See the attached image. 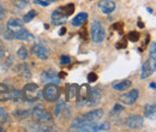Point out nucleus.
I'll return each mask as SVG.
<instances>
[{
  "instance_id": "f257e3e1",
  "label": "nucleus",
  "mask_w": 156,
  "mask_h": 132,
  "mask_svg": "<svg viewBox=\"0 0 156 132\" xmlns=\"http://www.w3.org/2000/svg\"><path fill=\"white\" fill-rule=\"evenodd\" d=\"M4 33H6L4 37L7 38V40L17 38V40H23L25 42L34 40V36L23 27L22 20L17 18L9 19V22L6 24V29H5Z\"/></svg>"
},
{
  "instance_id": "f03ea898",
  "label": "nucleus",
  "mask_w": 156,
  "mask_h": 132,
  "mask_svg": "<svg viewBox=\"0 0 156 132\" xmlns=\"http://www.w3.org/2000/svg\"><path fill=\"white\" fill-rule=\"evenodd\" d=\"M103 116V111L102 109H94L88 113L83 114L77 119L73 120L72 123V130L75 131H93V127L95 126V123L100 120Z\"/></svg>"
},
{
  "instance_id": "7ed1b4c3",
  "label": "nucleus",
  "mask_w": 156,
  "mask_h": 132,
  "mask_svg": "<svg viewBox=\"0 0 156 132\" xmlns=\"http://www.w3.org/2000/svg\"><path fill=\"white\" fill-rule=\"evenodd\" d=\"M22 96L24 100H27L29 102H34V101L41 98V91L39 89V85L35 83L25 84L23 87V90H22Z\"/></svg>"
},
{
  "instance_id": "20e7f679",
  "label": "nucleus",
  "mask_w": 156,
  "mask_h": 132,
  "mask_svg": "<svg viewBox=\"0 0 156 132\" xmlns=\"http://www.w3.org/2000/svg\"><path fill=\"white\" fill-rule=\"evenodd\" d=\"M90 36L94 43H101L105 37H106V31H105V28L102 27V24L94 19L93 23H91V28H90Z\"/></svg>"
},
{
  "instance_id": "39448f33",
  "label": "nucleus",
  "mask_w": 156,
  "mask_h": 132,
  "mask_svg": "<svg viewBox=\"0 0 156 132\" xmlns=\"http://www.w3.org/2000/svg\"><path fill=\"white\" fill-rule=\"evenodd\" d=\"M43 97L46 101L48 102H53V101H57L59 98V96L61 94V90L58 87V84H54V83H48L44 88H43Z\"/></svg>"
},
{
  "instance_id": "423d86ee",
  "label": "nucleus",
  "mask_w": 156,
  "mask_h": 132,
  "mask_svg": "<svg viewBox=\"0 0 156 132\" xmlns=\"http://www.w3.org/2000/svg\"><path fill=\"white\" fill-rule=\"evenodd\" d=\"M67 17H69V16L64 12L62 7H59V9H57L55 11H53V12H52L51 20H52V23H53L54 25H62V24H65V23H66Z\"/></svg>"
},
{
  "instance_id": "0eeeda50",
  "label": "nucleus",
  "mask_w": 156,
  "mask_h": 132,
  "mask_svg": "<svg viewBox=\"0 0 156 132\" xmlns=\"http://www.w3.org/2000/svg\"><path fill=\"white\" fill-rule=\"evenodd\" d=\"M31 115L36 118L41 123H52V115L43 108H34L31 111Z\"/></svg>"
},
{
  "instance_id": "6e6552de",
  "label": "nucleus",
  "mask_w": 156,
  "mask_h": 132,
  "mask_svg": "<svg viewBox=\"0 0 156 132\" xmlns=\"http://www.w3.org/2000/svg\"><path fill=\"white\" fill-rule=\"evenodd\" d=\"M31 51L41 60H46V59H48V57H49V49L44 45H42V43H35L33 46Z\"/></svg>"
},
{
  "instance_id": "1a4fd4ad",
  "label": "nucleus",
  "mask_w": 156,
  "mask_h": 132,
  "mask_svg": "<svg viewBox=\"0 0 156 132\" xmlns=\"http://www.w3.org/2000/svg\"><path fill=\"white\" fill-rule=\"evenodd\" d=\"M41 79L43 83H54L58 84L60 82V78L58 77L57 72L54 70H46L41 73Z\"/></svg>"
},
{
  "instance_id": "9d476101",
  "label": "nucleus",
  "mask_w": 156,
  "mask_h": 132,
  "mask_svg": "<svg viewBox=\"0 0 156 132\" xmlns=\"http://www.w3.org/2000/svg\"><path fill=\"white\" fill-rule=\"evenodd\" d=\"M138 95H139L138 90H137V89H133V90L129 91L127 94H124L119 100H120V102H122L124 105L131 106V105H133L137 100H138Z\"/></svg>"
},
{
  "instance_id": "9b49d317",
  "label": "nucleus",
  "mask_w": 156,
  "mask_h": 132,
  "mask_svg": "<svg viewBox=\"0 0 156 132\" xmlns=\"http://www.w3.org/2000/svg\"><path fill=\"white\" fill-rule=\"evenodd\" d=\"M101 97H102V95H101L98 89H90V93H89V96H88L84 106H95V105H98L101 101Z\"/></svg>"
},
{
  "instance_id": "f8f14e48",
  "label": "nucleus",
  "mask_w": 156,
  "mask_h": 132,
  "mask_svg": "<svg viewBox=\"0 0 156 132\" xmlns=\"http://www.w3.org/2000/svg\"><path fill=\"white\" fill-rule=\"evenodd\" d=\"M126 125L131 130H138L143 125V118L139 116V115H131L130 118H127Z\"/></svg>"
},
{
  "instance_id": "ddd939ff",
  "label": "nucleus",
  "mask_w": 156,
  "mask_h": 132,
  "mask_svg": "<svg viewBox=\"0 0 156 132\" xmlns=\"http://www.w3.org/2000/svg\"><path fill=\"white\" fill-rule=\"evenodd\" d=\"M98 7L102 10L105 15H109L115 10V2L113 0H102L98 4Z\"/></svg>"
},
{
  "instance_id": "4468645a",
  "label": "nucleus",
  "mask_w": 156,
  "mask_h": 132,
  "mask_svg": "<svg viewBox=\"0 0 156 132\" xmlns=\"http://www.w3.org/2000/svg\"><path fill=\"white\" fill-rule=\"evenodd\" d=\"M54 114H55V116H58V118H60V119H67V118H70V115H71L69 107H67L65 103H60V105H58V106L55 107Z\"/></svg>"
},
{
  "instance_id": "2eb2a0df",
  "label": "nucleus",
  "mask_w": 156,
  "mask_h": 132,
  "mask_svg": "<svg viewBox=\"0 0 156 132\" xmlns=\"http://www.w3.org/2000/svg\"><path fill=\"white\" fill-rule=\"evenodd\" d=\"M12 90L4 83H0V102H6L11 100Z\"/></svg>"
},
{
  "instance_id": "dca6fc26",
  "label": "nucleus",
  "mask_w": 156,
  "mask_h": 132,
  "mask_svg": "<svg viewBox=\"0 0 156 132\" xmlns=\"http://www.w3.org/2000/svg\"><path fill=\"white\" fill-rule=\"evenodd\" d=\"M16 72L24 79H30L31 78V71L27 64H20L16 66Z\"/></svg>"
},
{
  "instance_id": "f3484780",
  "label": "nucleus",
  "mask_w": 156,
  "mask_h": 132,
  "mask_svg": "<svg viewBox=\"0 0 156 132\" xmlns=\"http://www.w3.org/2000/svg\"><path fill=\"white\" fill-rule=\"evenodd\" d=\"M154 71H155V69L153 67V65H151L150 60L145 61V62L143 64V66H142V71H140V78H142V79H145V78L150 77V76L154 73Z\"/></svg>"
},
{
  "instance_id": "a211bd4d",
  "label": "nucleus",
  "mask_w": 156,
  "mask_h": 132,
  "mask_svg": "<svg viewBox=\"0 0 156 132\" xmlns=\"http://www.w3.org/2000/svg\"><path fill=\"white\" fill-rule=\"evenodd\" d=\"M131 84H132L131 80H129V79H124V80H121V82H119V83L113 84V89L117 90V91H124V90L130 89V88H131Z\"/></svg>"
},
{
  "instance_id": "6ab92c4d",
  "label": "nucleus",
  "mask_w": 156,
  "mask_h": 132,
  "mask_svg": "<svg viewBox=\"0 0 156 132\" xmlns=\"http://www.w3.org/2000/svg\"><path fill=\"white\" fill-rule=\"evenodd\" d=\"M87 19H88V13L80 12V13H78L76 17H73V19H72V25L73 27H79L83 23H85Z\"/></svg>"
},
{
  "instance_id": "aec40b11",
  "label": "nucleus",
  "mask_w": 156,
  "mask_h": 132,
  "mask_svg": "<svg viewBox=\"0 0 156 132\" xmlns=\"http://www.w3.org/2000/svg\"><path fill=\"white\" fill-rule=\"evenodd\" d=\"M31 115V111L29 109H17L13 112V116L16 119H25V118H29Z\"/></svg>"
},
{
  "instance_id": "412c9836",
  "label": "nucleus",
  "mask_w": 156,
  "mask_h": 132,
  "mask_svg": "<svg viewBox=\"0 0 156 132\" xmlns=\"http://www.w3.org/2000/svg\"><path fill=\"white\" fill-rule=\"evenodd\" d=\"M156 107L155 105H147L145 106V109H144V116L148 118V119H151L155 116V111Z\"/></svg>"
},
{
  "instance_id": "4be33fe9",
  "label": "nucleus",
  "mask_w": 156,
  "mask_h": 132,
  "mask_svg": "<svg viewBox=\"0 0 156 132\" xmlns=\"http://www.w3.org/2000/svg\"><path fill=\"white\" fill-rule=\"evenodd\" d=\"M109 127H111L109 123H102V124H100V125H96V124H95V126L93 127V132L108 131V130H109Z\"/></svg>"
},
{
  "instance_id": "5701e85b",
  "label": "nucleus",
  "mask_w": 156,
  "mask_h": 132,
  "mask_svg": "<svg viewBox=\"0 0 156 132\" xmlns=\"http://www.w3.org/2000/svg\"><path fill=\"white\" fill-rule=\"evenodd\" d=\"M37 16V12L35 11V10H30L28 13H25V16L23 17V22L24 23H29V22H31L33 18H35Z\"/></svg>"
},
{
  "instance_id": "b1692460",
  "label": "nucleus",
  "mask_w": 156,
  "mask_h": 132,
  "mask_svg": "<svg viewBox=\"0 0 156 132\" xmlns=\"http://www.w3.org/2000/svg\"><path fill=\"white\" fill-rule=\"evenodd\" d=\"M17 55H18V58H20V60H25V59H28V57H29L28 49H27L24 46H22V47H20V48H18Z\"/></svg>"
},
{
  "instance_id": "393cba45",
  "label": "nucleus",
  "mask_w": 156,
  "mask_h": 132,
  "mask_svg": "<svg viewBox=\"0 0 156 132\" xmlns=\"http://www.w3.org/2000/svg\"><path fill=\"white\" fill-rule=\"evenodd\" d=\"M7 121H9V114L2 107H0V124H5Z\"/></svg>"
},
{
  "instance_id": "a878e982",
  "label": "nucleus",
  "mask_w": 156,
  "mask_h": 132,
  "mask_svg": "<svg viewBox=\"0 0 156 132\" xmlns=\"http://www.w3.org/2000/svg\"><path fill=\"white\" fill-rule=\"evenodd\" d=\"M62 10H64V12H65L67 16H71V15L73 13V11H75V4L70 2V4H67L66 6H64Z\"/></svg>"
},
{
  "instance_id": "bb28decb",
  "label": "nucleus",
  "mask_w": 156,
  "mask_h": 132,
  "mask_svg": "<svg viewBox=\"0 0 156 132\" xmlns=\"http://www.w3.org/2000/svg\"><path fill=\"white\" fill-rule=\"evenodd\" d=\"M11 98H12L15 102H20V100H23L22 93L18 91V90H12V96H11Z\"/></svg>"
},
{
  "instance_id": "cd10ccee",
  "label": "nucleus",
  "mask_w": 156,
  "mask_h": 132,
  "mask_svg": "<svg viewBox=\"0 0 156 132\" xmlns=\"http://www.w3.org/2000/svg\"><path fill=\"white\" fill-rule=\"evenodd\" d=\"M149 55H150V59L153 60V62H155L156 61V43L155 42H151V48H150Z\"/></svg>"
},
{
  "instance_id": "c85d7f7f",
  "label": "nucleus",
  "mask_w": 156,
  "mask_h": 132,
  "mask_svg": "<svg viewBox=\"0 0 156 132\" xmlns=\"http://www.w3.org/2000/svg\"><path fill=\"white\" fill-rule=\"evenodd\" d=\"M129 40H130L131 42H137V41L139 40V34H138L137 31H131V33L129 34Z\"/></svg>"
},
{
  "instance_id": "c756f323",
  "label": "nucleus",
  "mask_w": 156,
  "mask_h": 132,
  "mask_svg": "<svg viewBox=\"0 0 156 132\" xmlns=\"http://www.w3.org/2000/svg\"><path fill=\"white\" fill-rule=\"evenodd\" d=\"M70 62H71L70 57H67V55H61L60 57V64L61 65H69Z\"/></svg>"
},
{
  "instance_id": "7c9ffc66",
  "label": "nucleus",
  "mask_w": 156,
  "mask_h": 132,
  "mask_svg": "<svg viewBox=\"0 0 156 132\" xmlns=\"http://www.w3.org/2000/svg\"><path fill=\"white\" fill-rule=\"evenodd\" d=\"M96 80H98V75H96V73L90 72V73L88 75V82H89V83H94V82H96Z\"/></svg>"
},
{
  "instance_id": "2f4dec72",
  "label": "nucleus",
  "mask_w": 156,
  "mask_h": 132,
  "mask_svg": "<svg viewBox=\"0 0 156 132\" xmlns=\"http://www.w3.org/2000/svg\"><path fill=\"white\" fill-rule=\"evenodd\" d=\"M15 5L18 6L20 9H23V7H25V6L28 5V0H17Z\"/></svg>"
},
{
  "instance_id": "473e14b6",
  "label": "nucleus",
  "mask_w": 156,
  "mask_h": 132,
  "mask_svg": "<svg viewBox=\"0 0 156 132\" xmlns=\"http://www.w3.org/2000/svg\"><path fill=\"white\" fill-rule=\"evenodd\" d=\"M5 16H6V10L2 6V4L0 2V20H2V19L5 18Z\"/></svg>"
},
{
  "instance_id": "72a5a7b5",
  "label": "nucleus",
  "mask_w": 156,
  "mask_h": 132,
  "mask_svg": "<svg viewBox=\"0 0 156 132\" xmlns=\"http://www.w3.org/2000/svg\"><path fill=\"white\" fill-rule=\"evenodd\" d=\"M35 4H39V5H41V6H44V7L49 5V2H47L46 0H44V1H42V0H35Z\"/></svg>"
},
{
  "instance_id": "f704fd0d",
  "label": "nucleus",
  "mask_w": 156,
  "mask_h": 132,
  "mask_svg": "<svg viewBox=\"0 0 156 132\" xmlns=\"http://www.w3.org/2000/svg\"><path fill=\"white\" fill-rule=\"evenodd\" d=\"M122 109H124V108H122L120 105H115V106H114V112H121Z\"/></svg>"
},
{
  "instance_id": "c9c22d12",
  "label": "nucleus",
  "mask_w": 156,
  "mask_h": 132,
  "mask_svg": "<svg viewBox=\"0 0 156 132\" xmlns=\"http://www.w3.org/2000/svg\"><path fill=\"white\" fill-rule=\"evenodd\" d=\"M65 33H66V28H61V29L59 30V36H62V35H65Z\"/></svg>"
},
{
  "instance_id": "e433bc0d",
  "label": "nucleus",
  "mask_w": 156,
  "mask_h": 132,
  "mask_svg": "<svg viewBox=\"0 0 156 132\" xmlns=\"http://www.w3.org/2000/svg\"><path fill=\"white\" fill-rule=\"evenodd\" d=\"M113 28H114V29H119V28H122V23H121V22H118L117 24H114V25H113Z\"/></svg>"
},
{
  "instance_id": "4c0bfd02",
  "label": "nucleus",
  "mask_w": 156,
  "mask_h": 132,
  "mask_svg": "<svg viewBox=\"0 0 156 132\" xmlns=\"http://www.w3.org/2000/svg\"><path fill=\"white\" fill-rule=\"evenodd\" d=\"M137 25H138V28H140V29H143V28H144V24H143V22H142V20H138Z\"/></svg>"
},
{
  "instance_id": "58836bf2",
  "label": "nucleus",
  "mask_w": 156,
  "mask_h": 132,
  "mask_svg": "<svg viewBox=\"0 0 156 132\" xmlns=\"http://www.w3.org/2000/svg\"><path fill=\"white\" fill-rule=\"evenodd\" d=\"M149 87H150V88H151V89H155V88H156V84H155V82H151V83H150V85H149Z\"/></svg>"
},
{
  "instance_id": "ea45409f",
  "label": "nucleus",
  "mask_w": 156,
  "mask_h": 132,
  "mask_svg": "<svg viewBox=\"0 0 156 132\" xmlns=\"http://www.w3.org/2000/svg\"><path fill=\"white\" fill-rule=\"evenodd\" d=\"M4 54H5V53H4V49H1V48H0V58L4 57Z\"/></svg>"
},
{
  "instance_id": "a19ab883",
  "label": "nucleus",
  "mask_w": 156,
  "mask_h": 132,
  "mask_svg": "<svg viewBox=\"0 0 156 132\" xmlns=\"http://www.w3.org/2000/svg\"><path fill=\"white\" fill-rule=\"evenodd\" d=\"M47 2H54V1H57V0H46Z\"/></svg>"
},
{
  "instance_id": "79ce46f5",
  "label": "nucleus",
  "mask_w": 156,
  "mask_h": 132,
  "mask_svg": "<svg viewBox=\"0 0 156 132\" xmlns=\"http://www.w3.org/2000/svg\"><path fill=\"white\" fill-rule=\"evenodd\" d=\"M4 131V130H2V129H1V127H0V132H2Z\"/></svg>"
}]
</instances>
